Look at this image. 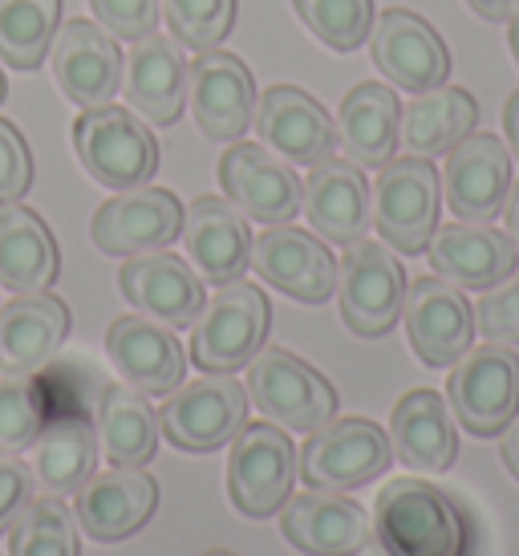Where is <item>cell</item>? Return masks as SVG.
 Here are the masks:
<instances>
[{
    "label": "cell",
    "instance_id": "4fadbf2b",
    "mask_svg": "<svg viewBox=\"0 0 519 556\" xmlns=\"http://www.w3.org/2000/svg\"><path fill=\"white\" fill-rule=\"evenodd\" d=\"M219 187L248 219H260L268 228L301 216L305 179L264 142H231L219 159Z\"/></svg>",
    "mask_w": 519,
    "mask_h": 556
},
{
    "label": "cell",
    "instance_id": "7402d4cb",
    "mask_svg": "<svg viewBox=\"0 0 519 556\" xmlns=\"http://www.w3.org/2000/svg\"><path fill=\"white\" fill-rule=\"evenodd\" d=\"M507 191H511V151L499 135H467L446 151L443 195L458 219L491 224L504 216Z\"/></svg>",
    "mask_w": 519,
    "mask_h": 556
},
{
    "label": "cell",
    "instance_id": "d4e9b609",
    "mask_svg": "<svg viewBox=\"0 0 519 556\" xmlns=\"http://www.w3.org/2000/svg\"><path fill=\"white\" fill-rule=\"evenodd\" d=\"M126 106L142 123L175 126L187 110V58L183 46L167 33H151L130 46V58L123 62V90Z\"/></svg>",
    "mask_w": 519,
    "mask_h": 556
},
{
    "label": "cell",
    "instance_id": "74e56055",
    "mask_svg": "<svg viewBox=\"0 0 519 556\" xmlns=\"http://www.w3.org/2000/svg\"><path fill=\"white\" fill-rule=\"evenodd\" d=\"M46 427V394L29 374H9L0 382V459H13L37 443Z\"/></svg>",
    "mask_w": 519,
    "mask_h": 556
},
{
    "label": "cell",
    "instance_id": "603a6c76",
    "mask_svg": "<svg viewBox=\"0 0 519 556\" xmlns=\"http://www.w3.org/2000/svg\"><path fill=\"white\" fill-rule=\"evenodd\" d=\"M183 244L191 268L207 285H231L252 264V228L228 195H199L183 212Z\"/></svg>",
    "mask_w": 519,
    "mask_h": 556
},
{
    "label": "cell",
    "instance_id": "ba28073f",
    "mask_svg": "<svg viewBox=\"0 0 519 556\" xmlns=\"http://www.w3.org/2000/svg\"><path fill=\"white\" fill-rule=\"evenodd\" d=\"M394 459L390 434L374 418H329L305 439L296 455V476L308 488L357 492L382 476Z\"/></svg>",
    "mask_w": 519,
    "mask_h": 556
},
{
    "label": "cell",
    "instance_id": "30bf717a",
    "mask_svg": "<svg viewBox=\"0 0 519 556\" xmlns=\"http://www.w3.org/2000/svg\"><path fill=\"white\" fill-rule=\"evenodd\" d=\"M292 479H296V451L284 427L276 422H248L231 439L228 455V495L231 504L252 516H276L289 504Z\"/></svg>",
    "mask_w": 519,
    "mask_h": 556
},
{
    "label": "cell",
    "instance_id": "d590c367",
    "mask_svg": "<svg viewBox=\"0 0 519 556\" xmlns=\"http://www.w3.org/2000/svg\"><path fill=\"white\" fill-rule=\"evenodd\" d=\"M9 556H81L77 516L62 495H33L9 528Z\"/></svg>",
    "mask_w": 519,
    "mask_h": 556
},
{
    "label": "cell",
    "instance_id": "52a82bcc",
    "mask_svg": "<svg viewBox=\"0 0 519 556\" xmlns=\"http://www.w3.org/2000/svg\"><path fill=\"white\" fill-rule=\"evenodd\" d=\"M248 370V399L260 415L296 434H313L337 415V390L321 370H313L305 357L289 350H260Z\"/></svg>",
    "mask_w": 519,
    "mask_h": 556
},
{
    "label": "cell",
    "instance_id": "f1b7e54d",
    "mask_svg": "<svg viewBox=\"0 0 519 556\" xmlns=\"http://www.w3.org/2000/svg\"><path fill=\"white\" fill-rule=\"evenodd\" d=\"M337 142L362 170H382L397 151L402 102L385 81H357L337 110Z\"/></svg>",
    "mask_w": 519,
    "mask_h": 556
},
{
    "label": "cell",
    "instance_id": "ac0fdd59",
    "mask_svg": "<svg viewBox=\"0 0 519 556\" xmlns=\"http://www.w3.org/2000/svg\"><path fill=\"white\" fill-rule=\"evenodd\" d=\"M106 357L126 387L142 390L147 399H167L187 378V350L179 345L175 329L142 313H126L110 325Z\"/></svg>",
    "mask_w": 519,
    "mask_h": 556
},
{
    "label": "cell",
    "instance_id": "60d3db41",
    "mask_svg": "<svg viewBox=\"0 0 519 556\" xmlns=\"http://www.w3.org/2000/svg\"><path fill=\"white\" fill-rule=\"evenodd\" d=\"M90 9L102 29L130 46L159 33V16H163L159 0H90Z\"/></svg>",
    "mask_w": 519,
    "mask_h": 556
},
{
    "label": "cell",
    "instance_id": "d6a6232c",
    "mask_svg": "<svg viewBox=\"0 0 519 556\" xmlns=\"http://www.w3.org/2000/svg\"><path fill=\"white\" fill-rule=\"evenodd\" d=\"M159 410L147 394L114 382L98 394V447L110 467H147L159 451Z\"/></svg>",
    "mask_w": 519,
    "mask_h": 556
},
{
    "label": "cell",
    "instance_id": "277c9868",
    "mask_svg": "<svg viewBox=\"0 0 519 556\" xmlns=\"http://www.w3.org/2000/svg\"><path fill=\"white\" fill-rule=\"evenodd\" d=\"M374 228L382 244L406 256H422L430 236L439 232V207H443V179L430 159L402 155L378 170V184L369 191Z\"/></svg>",
    "mask_w": 519,
    "mask_h": 556
},
{
    "label": "cell",
    "instance_id": "e0dca14e",
    "mask_svg": "<svg viewBox=\"0 0 519 556\" xmlns=\"http://www.w3.org/2000/svg\"><path fill=\"white\" fill-rule=\"evenodd\" d=\"M183 232V203L167 187H130L106 200L90 219V240L106 256H138L179 240Z\"/></svg>",
    "mask_w": 519,
    "mask_h": 556
},
{
    "label": "cell",
    "instance_id": "ee69618b",
    "mask_svg": "<svg viewBox=\"0 0 519 556\" xmlns=\"http://www.w3.org/2000/svg\"><path fill=\"white\" fill-rule=\"evenodd\" d=\"M467 9H471V13H479L483 21L507 25V21L519 13V0H467Z\"/></svg>",
    "mask_w": 519,
    "mask_h": 556
},
{
    "label": "cell",
    "instance_id": "6da1fadb",
    "mask_svg": "<svg viewBox=\"0 0 519 556\" xmlns=\"http://www.w3.org/2000/svg\"><path fill=\"white\" fill-rule=\"evenodd\" d=\"M374 536L385 556H474L479 525L467 504L430 479H390L374 500Z\"/></svg>",
    "mask_w": 519,
    "mask_h": 556
},
{
    "label": "cell",
    "instance_id": "681fc988",
    "mask_svg": "<svg viewBox=\"0 0 519 556\" xmlns=\"http://www.w3.org/2000/svg\"><path fill=\"white\" fill-rule=\"evenodd\" d=\"M4 98H9V81H4V70H0V106H4Z\"/></svg>",
    "mask_w": 519,
    "mask_h": 556
},
{
    "label": "cell",
    "instance_id": "836d02e7",
    "mask_svg": "<svg viewBox=\"0 0 519 556\" xmlns=\"http://www.w3.org/2000/svg\"><path fill=\"white\" fill-rule=\"evenodd\" d=\"M98 467V427L86 415L46 422L33 443V479L46 495H77Z\"/></svg>",
    "mask_w": 519,
    "mask_h": 556
},
{
    "label": "cell",
    "instance_id": "c3c4849f",
    "mask_svg": "<svg viewBox=\"0 0 519 556\" xmlns=\"http://www.w3.org/2000/svg\"><path fill=\"white\" fill-rule=\"evenodd\" d=\"M507 41H511V53H516V62H519V13L507 21Z\"/></svg>",
    "mask_w": 519,
    "mask_h": 556
},
{
    "label": "cell",
    "instance_id": "f907efd6",
    "mask_svg": "<svg viewBox=\"0 0 519 556\" xmlns=\"http://www.w3.org/2000/svg\"><path fill=\"white\" fill-rule=\"evenodd\" d=\"M203 556H236V553H224V548H212V553H203Z\"/></svg>",
    "mask_w": 519,
    "mask_h": 556
},
{
    "label": "cell",
    "instance_id": "f6af8a7d",
    "mask_svg": "<svg viewBox=\"0 0 519 556\" xmlns=\"http://www.w3.org/2000/svg\"><path fill=\"white\" fill-rule=\"evenodd\" d=\"M504 135H507V151L519 159V90L507 98L504 106Z\"/></svg>",
    "mask_w": 519,
    "mask_h": 556
},
{
    "label": "cell",
    "instance_id": "83f0119b",
    "mask_svg": "<svg viewBox=\"0 0 519 556\" xmlns=\"http://www.w3.org/2000/svg\"><path fill=\"white\" fill-rule=\"evenodd\" d=\"M69 305L53 293H16L0 305V374H37L62 350Z\"/></svg>",
    "mask_w": 519,
    "mask_h": 556
},
{
    "label": "cell",
    "instance_id": "7bdbcfd3",
    "mask_svg": "<svg viewBox=\"0 0 519 556\" xmlns=\"http://www.w3.org/2000/svg\"><path fill=\"white\" fill-rule=\"evenodd\" d=\"M33 467H25L21 459H0V532L13 528V520L25 511V504L33 500Z\"/></svg>",
    "mask_w": 519,
    "mask_h": 556
},
{
    "label": "cell",
    "instance_id": "f35d334b",
    "mask_svg": "<svg viewBox=\"0 0 519 556\" xmlns=\"http://www.w3.org/2000/svg\"><path fill=\"white\" fill-rule=\"evenodd\" d=\"M170 37L183 49H215L236 29V0H159Z\"/></svg>",
    "mask_w": 519,
    "mask_h": 556
},
{
    "label": "cell",
    "instance_id": "9c48e42d",
    "mask_svg": "<svg viewBox=\"0 0 519 556\" xmlns=\"http://www.w3.org/2000/svg\"><path fill=\"white\" fill-rule=\"evenodd\" d=\"M248 427V390L231 374H203L195 382L170 390L159 410V431L170 447L187 455L228 447Z\"/></svg>",
    "mask_w": 519,
    "mask_h": 556
},
{
    "label": "cell",
    "instance_id": "8992f818",
    "mask_svg": "<svg viewBox=\"0 0 519 556\" xmlns=\"http://www.w3.org/2000/svg\"><path fill=\"white\" fill-rule=\"evenodd\" d=\"M337 305L341 321L357 338H385L402 321L406 305V268L390 244L357 240L337 264Z\"/></svg>",
    "mask_w": 519,
    "mask_h": 556
},
{
    "label": "cell",
    "instance_id": "7a4b0ae2",
    "mask_svg": "<svg viewBox=\"0 0 519 556\" xmlns=\"http://www.w3.org/2000/svg\"><path fill=\"white\" fill-rule=\"evenodd\" d=\"M74 151L93 184L114 187V191L151 184L159 170V142L151 126L130 106H114V102L77 114Z\"/></svg>",
    "mask_w": 519,
    "mask_h": 556
},
{
    "label": "cell",
    "instance_id": "f546056e",
    "mask_svg": "<svg viewBox=\"0 0 519 556\" xmlns=\"http://www.w3.org/2000/svg\"><path fill=\"white\" fill-rule=\"evenodd\" d=\"M390 447L410 471H446L458 455L455 415L443 394L410 390L402 394L390 415Z\"/></svg>",
    "mask_w": 519,
    "mask_h": 556
},
{
    "label": "cell",
    "instance_id": "7dc6e473",
    "mask_svg": "<svg viewBox=\"0 0 519 556\" xmlns=\"http://www.w3.org/2000/svg\"><path fill=\"white\" fill-rule=\"evenodd\" d=\"M504 224H507V236H511V244H516V252H519V184H511V191H507Z\"/></svg>",
    "mask_w": 519,
    "mask_h": 556
},
{
    "label": "cell",
    "instance_id": "ab89813d",
    "mask_svg": "<svg viewBox=\"0 0 519 556\" xmlns=\"http://www.w3.org/2000/svg\"><path fill=\"white\" fill-rule=\"evenodd\" d=\"M474 329L488 341H504L516 345L519 341V273L499 280L495 289L483 293V301L474 305Z\"/></svg>",
    "mask_w": 519,
    "mask_h": 556
},
{
    "label": "cell",
    "instance_id": "cb8c5ba5",
    "mask_svg": "<svg viewBox=\"0 0 519 556\" xmlns=\"http://www.w3.org/2000/svg\"><path fill=\"white\" fill-rule=\"evenodd\" d=\"M301 212H305L313 232L321 236L325 244L350 248L357 240H366L369 224H374L366 170L350 163V159H321L317 167H308Z\"/></svg>",
    "mask_w": 519,
    "mask_h": 556
},
{
    "label": "cell",
    "instance_id": "2e32d148",
    "mask_svg": "<svg viewBox=\"0 0 519 556\" xmlns=\"http://www.w3.org/2000/svg\"><path fill=\"white\" fill-rule=\"evenodd\" d=\"M406 338L422 366L446 370L471 350L474 338V309L458 285L443 277H418L406 285L402 305Z\"/></svg>",
    "mask_w": 519,
    "mask_h": 556
},
{
    "label": "cell",
    "instance_id": "5b68a950",
    "mask_svg": "<svg viewBox=\"0 0 519 556\" xmlns=\"http://www.w3.org/2000/svg\"><path fill=\"white\" fill-rule=\"evenodd\" d=\"M446 406L463 431L474 439H495L519 415V357L504 341L474 345L451 366Z\"/></svg>",
    "mask_w": 519,
    "mask_h": 556
},
{
    "label": "cell",
    "instance_id": "bcb514c9",
    "mask_svg": "<svg viewBox=\"0 0 519 556\" xmlns=\"http://www.w3.org/2000/svg\"><path fill=\"white\" fill-rule=\"evenodd\" d=\"M499 455H504V467L519 479V418H511V427L504 431V443H499Z\"/></svg>",
    "mask_w": 519,
    "mask_h": 556
},
{
    "label": "cell",
    "instance_id": "9a60e30c",
    "mask_svg": "<svg viewBox=\"0 0 519 556\" xmlns=\"http://www.w3.org/2000/svg\"><path fill=\"white\" fill-rule=\"evenodd\" d=\"M264 285L301 305H325L337 293V256L317 232L273 224L252 240V264Z\"/></svg>",
    "mask_w": 519,
    "mask_h": 556
},
{
    "label": "cell",
    "instance_id": "3957f363",
    "mask_svg": "<svg viewBox=\"0 0 519 556\" xmlns=\"http://www.w3.org/2000/svg\"><path fill=\"white\" fill-rule=\"evenodd\" d=\"M273 305L248 280L219 285L191 325V362L203 374H236L264 350Z\"/></svg>",
    "mask_w": 519,
    "mask_h": 556
},
{
    "label": "cell",
    "instance_id": "8d00e7d4",
    "mask_svg": "<svg viewBox=\"0 0 519 556\" xmlns=\"http://www.w3.org/2000/svg\"><path fill=\"white\" fill-rule=\"evenodd\" d=\"M292 9L301 25L333 53L362 49L374 29V0H292Z\"/></svg>",
    "mask_w": 519,
    "mask_h": 556
},
{
    "label": "cell",
    "instance_id": "8fae6325",
    "mask_svg": "<svg viewBox=\"0 0 519 556\" xmlns=\"http://www.w3.org/2000/svg\"><path fill=\"white\" fill-rule=\"evenodd\" d=\"M256 81L244 58L231 49H199L187 65V106L212 142H240L256 118Z\"/></svg>",
    "mask_w": 519,
    "mask_h": 556
},
{
    "label": "cell",
    "instance_id": "484cf974",
    "mask_svg": "<svg viewBox=\"0 0 519 556\" xmlns=\"http://www.w3.org/2000/svg\"><path fill=\"white\" fill-rule=\"evenodd\" d=\"M74 508L77 525L86 528L93 541H130L159 508V483L142 467H110L77 488Z\"/></svg>",
    "mask_w": 519,
    "mask_h": 556
},
{
    "label": "cell",
    "instance_id": "ffe728a7",
    "mask_svg": "<svg viewBox=\"0 0 519 556\" xmlns=\"http://www.w3.org/2000/svg\"><path fill=\"white\" fill-rule=\"evenodd\" d=\"M118 289L130 301V309L163 321L167 329H191L203 301H207L195 268L167 248L126 256L123 273H118Z\"/></svg>",
    "mask_w": 519,
    "mask_h": 556
},
{
    "label": "cell",
    "instance_id": "b9f144b4",
    "mask_svg": "<svg viewBox=\"0 0 519 556\" xmlns=\"http://www.w3.org/2000/svg\"><path fill=\"white\" fill-rule=\"evenodd\" d=\"M33 187V155L16 123L0 118V203H21Z\"/></svg>",
    "mask_w": 519,
    "mask_h": 556
},
{
    "label": "cell",
    "instance_id": "1f68e13d",
    "mask_svg": "<svg viewBox=\"0 0 519 556\" xmlns=\"http://www.w3.org/2000/svg\"><path fill=\"white\" fill-rule=\"evenodd\" d=\"M474 123H479V102L471 98V90L439 86V90L418 93L410 106H402L397 147L418 159L446 155L467 135H474Z\"/></svg>",
    "mask_w": 519,
    "mask_h": 556
},
{
    "label": "cell",
    "instance_id": "4dcf8cb0",
    "mask_svg": "<svg viewBox=\"0 0 519 556\" xmlns=\"http://www.w3.org/2000/svg\"><path fill=\"white\" fill-rule=\"evenodd\" d=\"M62 256L49 224L25 203H0V289L49 293L58 285Z\"/></svg>",
    "mask_w": 519,
    "mask_h": 556
},
{
    "label": "cell",
    "instance_id": "5bb4252c",
    "mask_svg": "<svg viewBox=\"0 0 519 556\" xmlns=\"http://www.w3.org/2000/svg\"><path fill=\"white\" fill-rule=\"evenodd\" d=\"M49 65H53V78L62 93L81 110L106 106L110 98L123 90L118 37L86 16H69L65 25H58L53 46H49Z\"/></svg>",
    "mask_w": 519,
    "mask_h": 556
},
{
    "label": "cell",
    "instance_id": "4316f807",
    "mask_svg": "<svg viewBox=\"0 0 519 556\" xmlns=\"http://www.w3.org/2000/svg\"><path fill=\"white\" fill-rule=\"evenodd\" d=\"M427 261L434 268V277L451 280L458 289H474L488 293L499 280L516 273L519 252L511 244V236L491 228V224H471V219H455L443 224L430 236Z\"/></svg>",
    "mask_w": 519,
    "mask_h": 556
},
{
    "label": "cell",
    "instance_id": "e575fe53",
    "mask_svg": "<svg viewBox=\"0 0 519 556\" xmlns=\"http://www.w3.org/2000/svg\"><path fill=\"white\" fill-rule=\"evenodd\" d=\"M62 25V0H0V62L37 70Z\"/></svg>",
    "mask_w": 519,
    "mask_h": 556
},
{
    "label": "cell",
    "instance_id": "44dd1931",
    "mask_svg": "<svg viewBox=\"0 0 519 556\" xmlns=\"http://www.w3.org/2000/svg\"><path fill=\"white\" fill-rule=\"evenodd\" d=\"M284 541L305 556H357L374 536L366 508L345 492L308 488L280 508Z\"/></svg>",
    "mask_w": 519,
    "mask_h": 556
},
{
    "label": "cell",
    "instance_id": "d6986e66",
    "mask_svg": "<svg viewBox=\"0 0 519 556\" xmlns=\"http://www.w3.org/2000/svg\"><path fill=\"white\" fill-rule=\"evenodd\" d=\"M252 126L260 130V142L292 167H317L337 147L329 110L301 86H268L256 98Z\"/></svg>",
    "mask_w": 519,
    "mask_h": 556
},
{
    "label": "cell",
    "instance_id": "7c38bea8",
    "mask_svg": "<svg viewBox=\"0 0 519 556\" xmlns=\"http://www.w3.org/2000/svg\"><path fill=\"white\" fill-rule=\"evenodd\" d=\"M369 53L394 90L427 93L446 86V78H451L446 41L434 33L427 16L410 13V9H385L382 16H374Z\"/></svg>",
    "mask_w": 519,
    "mask_h": 556
}]
</instances>
